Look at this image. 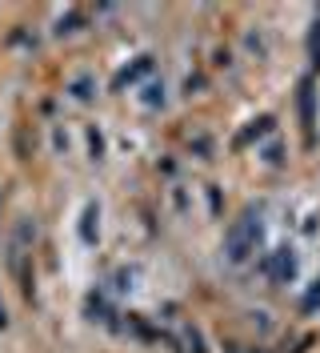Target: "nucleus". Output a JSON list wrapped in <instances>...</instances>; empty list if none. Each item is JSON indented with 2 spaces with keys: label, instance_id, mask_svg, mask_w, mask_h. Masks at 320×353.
<instances>
[{
  "label": "nucleus",
  "instance_id": "obj_1",
  "mask_svg": "<svg viewBox=\"0 0 320 353\" xmlns=\"http://www.w3.org/2000/svg\"><path fill=\"white\" fill-rule=\"evenodd\" d=\"M260 233H264V221L260 213H244L240 221L228 225V233H224V253H228V261H244V257H253L256 245H260Z\"/></svg>",
  "mask_w": 320,
  "mask_h": 353
},
{
  "label": "nucleus",
  "instance_id": "obj_2",
  "mask_svg": "<svg viewBox=\"0 0 320 353\" xmlns=\"http://www.w3.org/2000/svg\"><path fill=\"white\" fill-rule=\"evenodd\" d=\"M264 273H268V281L288 285V281L297 277V257H292L288 249H277V253H268V257H264Z\"/></svg>",
  "mask_w": 320,
  "mask_h": 353
},
{
  "label": "nucleus",
  "instance_id": "obj_3",
  "mask_svg": "<svg viewBox=\"0 0 320 353\" xmlns=\"http://www.w3.org/2000/svg\"><path fill=\"white\" fill-rule=\"evenodd\" d=\"M4 321H8V317H4V305H0V325H4Z\"/></svg>",
  "mask_w": 320,
  "mask_h": 353
}]
</instances>
